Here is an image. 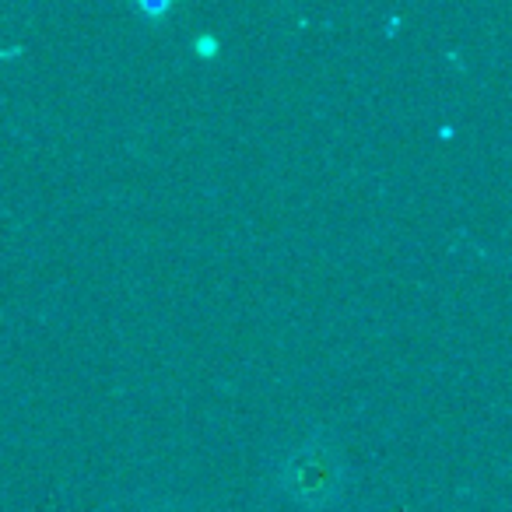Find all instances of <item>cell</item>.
Here are the masks:
<instances>
[{
	"label": "cell",
	"mask_w": 512,
	"mask_h": 512,
	"mask_svg": "<svg viewBox=\"0 0 512 512\" xmlns=\"http://www.w3.org/2000/svg\"><path fill=\"white\" fill-rule=\"evenodd\" d=\"M281 484L295 502L309 505V509L327 505L341 491V460L334 449L320 446V442H302L285 460Z\"/></svg>",
	"instance_id": "6da1fadb"
},
{
	"label": "cell",
	"mask_w": 512,
	"mask_h": 512,
	"mask_svg": "<svg viewBox=\"0 0 512 512\" xmlns=\"http://www.w3.org/2000/svg\"><path fill=\"white\" fill-rule=\"evenodd\" d=\"M158 512H186V509H179V505H162Z\"/></svg>",
	"instance_id": "7a4b0ae2"
}]
</instances>
